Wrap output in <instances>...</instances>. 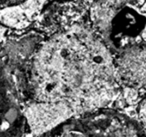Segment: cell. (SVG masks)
Wrapping results in <instances>:
<instances>
[{
    "mask_svg": "<svg viewBox=\"0 0 146 137\" xmlns=\"http://www.w3.org/2000/svg\"><path fill=\"white\" fill-rule=\"evenodd\" d=\"M136 0L116 2L105 16L106 32L117 46L146 45V5L137 6Z\"/></svg>",
    "mask_w": 146,
    "mask_h": 137,
    "instance_id": "3957f363",
    "label": "cell"
},
{
    "mask_svg": "<svg viewBox=\"0 0 146 137\" xmlns=\"http://www.w3.org/2000/svg\"><path fill=\"white\" fill-rule=\"evenodd\" d=\"M31 83L38 102L62 105L74 113L113 98L117 71L105 42L85 30H70L38 49Z\"/></svg>",
    "mask_w": 146,
    "mask_h": 137,
    "instance_id": "6da1fadb",
    "label": "cell"
},
{
    "mask_svg": "<svg viewBox=\"0 0 146 137\" xmlns=\"http://www.w3.org/2000/svg\"><path fill=\"white\" fill-rule=\"evenodd\" d=\"M133 119L113 110L94 108L73 115L44 135L50 136H137L144 135Z\"/></svg>",
    "mask_w": 146,
    "mask_h": 137,
    "instance_id": "7a4b0ae2",
    "label": "cell"
}]
</instances>
